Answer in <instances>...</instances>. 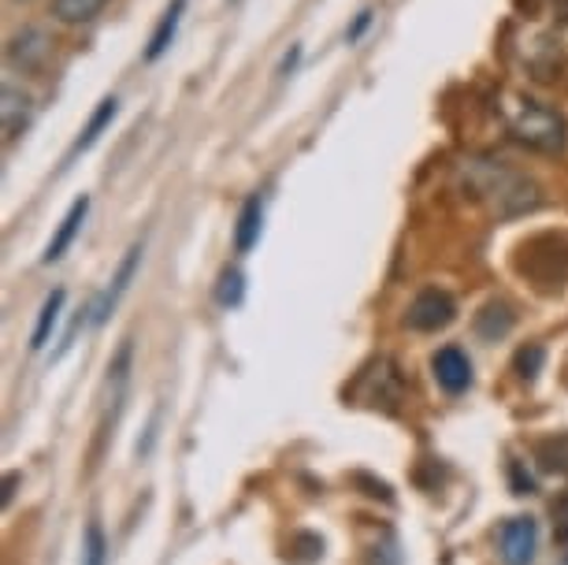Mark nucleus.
I'll return each mask as SVG.
<instances>
[{"instance_id":"nucleus-1","label":"nucleus","mask_w":568,"mask_h":565,"mask_svg":"<svg viewBox=\"0 0 568 565\" xmlns=\"http://www.w3.org/2000/svg\"><path fill=\"white\" fill-rule=\"evenodd\" d=\"M465 175V190L476 201L495 212L501 220L513 216H528L542 205V190L535 179H528L524 172L509 164V160H495V157H476L460 168Z\"/></svg>"},{"instance_id":"nucleus-2","label":"nucleus","mask_w":568,"mask_h":565,"mask_svg":"<svg viewBox=\"0 0 568 565\" xmlns=\"http://www.w3.org/2000/svg\"><path fill=\"white\" fill-rule=\"evenodd\" d=\"M498 112H501V123H506L509 138L531 153H561L568 145V123L565 115L550 109L546 101H535L528 93H501L498 98Z\"/></svg>"},{"instance_id":"nucleus-3","label":"nucleus","mask_w":568,"mask_h":565,"mask_svg":"<svg viewBox=\"0 0 568 565\" xmlns=\"http://www.w3.org/2000/svg\"><path fill=\"white\" fill-rule=\"evenodd\" d=\"M535 551H539V525H535V517H509L498 528L501 565H531Z\"/></svg>"},{"instance_id":"nucleus-4","label":"nucleus","mask_w":568,"mask_h":565,"mask_svg":"<svg viewBox=\"0 0 568 565\" xmlns=\"http://www.w3.org/2000/svg\"><path fill=\"white\" fill-rule=\"evenodd\" d=\"M457 316V305L454 297H449L446 291H420L413 297L409 305V316H405V324L413 327V332H438V327H449Z\"/></svg>"},{"instance_id":"nucleus-5","label":"nucleus","mask_w":568,"mask_h":565,"mask_svg":"<svg viewBox=\"0 0 568 565\" xmlns=\"http://www.w3.org/2000/svg\"><path fill=\"white\" fill-rule=\"evenodd\" d=\"M138 264H142V242L126 250V258H123V264H120V272L112 275V283L104 286V294L98 297V302H93V324H104V320H109V316L115 313V305H120V297L126 294V286H131V280H134Z\"/></svg>"},{"instance_id":"nucleus-6","label":"nucleus","mask_w":568,"mask_h":565,"mask_svg":"<svg viewBox=\"0 0 568 565\" xmlns=\"http://www.w3.org/2000/svg\"><path fill=\"white\" fill-rule=\"evenodd\" d=\"M432 376L443 391L449 394H460L471 383V361L465 350L457 346H443L438 354L432 357Z\"/></svg>"},{"instance_id":"nucleus-7","label":"nucleus","mask_w":568,"mask_h":565,"mask_svg":"<svg viewBox=\"0 0 568 565\" xmlns=\"http://www.w3.org/2000/svg\"><path fill=\"white\" fill-rule=\"evenodd\" d=\"M85 212H90V198L82 194V198L68 209V216L60 220V228H57V234L49 239L45 258H41V261H45V264H57V261L63 258V253L71 250V242L79 239V231H82V223H85Z\"/></svg>"},{"instance_id":"nucleus-8","label":"nucleus","mask_w":568,"mask_h":565,"mask_svg":"<svg viewBox=\"0 0 568 565\" xmlns=\"http://www.w3.org/2000/svg\"><path fill=\"white\" fill-rule=\"evenodd\" d=\"M261 231H264V198L253 194L242 205L239 223H234V246H239V253H250L261 242Z\"/></svg>"},{"instance_id":"nucleus-9","label":"nucleus","mask_w":568,"mask_h":565,"mask_svg":"<svg viewBox=\"0 0 568 565\" xmlns=\"http://www.w3.org/2000/svg\"><path fill=\"white\" fill-rule=\"evenodd\" d=\"M513 324H517V316H513V309L506 302H487L476 313V335L484 339V343H498V339H506L513 332Z\"/></svg>"},{"instance_id":"nucleus-10","label":"nucleus","mask_w":568,"mask_h":565,"mask_svg":"<svg viewBox=\"0 0 568 565\" xmlns=\"http://www.w3.org/2000/svg\"><path fill=\"white\" fill-rule=\"evenodd\" d=\"M182 12H186V0H171L168 12L160 16V23H156L153 38H149V49H145V60H149V63H156V60L171 49V41H175V34H179Z\"/></svg>"},{"instance_id":"nucleus-11","label":"nucleus","mask_w":568,"mask_h":565,"mask_svg":"<svg viewBox=\"0 0 568 565\" xmlns=\"http://www.w3.org/2000/svg\"><path fill=\"white\" fill-rule=\"evenodd\" d=\"M49 57V41L41 30H23L19 38H12V46H8V60L16 63V68L23 71H34L41 68V60Z\"/></svg>"},{"instance_id":"nucleus-12","label":"nucleus","mask_w":568,"mask_h":565,"mask_svg":"<svg viewBox=\"0 0 568 565\" xmlns=\"http://www.w3.org/2000/svg\"><path fill=\"white\" fill-rule=\"evenodd\" d=\"M115 112H120V101L115 98H104L98 109H93V115H90V123L82 127V134H79V142L71 145V157H79V153H85L90 145H98V138L109 131L112 127V120H115Z\"/></svg>"},{"instance_id":"nucleus-13","label":"nucleus","mask_w":568,"mask_h":565,"mask_svg":"<svg viewBox=\"0 0 568 565\" xmlns=\"http://www.w3.org/2000/svg\"><path fill=\"white\" fill-rule=\"evenodd\" d=\"M0 115H4V134H8V142L12 138H19L27 131V123H30V98L23 90H16L12 82L4 87V104H0Z\"/></svg>"},{"instance_id":"nucleus-14","label":"nucleus","mask_w":568,"mask_h":565,"mask_svg":"<svg viewBox=\"0 0 568 565\" xmlns=\"http://www.w3.org/2000/svg\"><path fill=\"white\" fill-rule=\"evenodd\" d=\"M63 302H68V294L63 291H52L45 297V305H41V313H38V324H34V335H30V350H45L52 327H57L60 316H63Z\"/></svg>"},{"instance_id":"nucleus-15","label":"nucleus","mask_w":568,"mask_h":565,"mask_svg":"<svg viewBox=\"0 0 568 565\" xmlns=\"http://www.w3.org/2000/svg\"><path fill=\"white\" fill-rule=\"evenodd\" d=\"M535 462H539V468H546V473L568 476V432L550 435V440H542L535 446Z\"/></svg>"},{"instance_id":"nucleus-16","label":"nucleus","mask_w":568,"mask_h":565,"mask_svg":"<svg viewBox=\"0 0 568 565\" xmlns=\"http://www.w3.org/2000/svg\"><path fill=\"white\" fill-rule=\"evenodd\" d=\"M109 0H52V12H57L60 23H85L101 12Z\"/></svg>"},{"instance_id":"nucleus-17","label":"nucleus","mask_w":568,"mask_h":565,"mask_svg":"<svg viewBox=\"0 0 568 565\" xmlns=\"http://www.w3.org/2000/svg\"><path fill=\"white\" fill-rule=\"evenodd\" d=\"M242 297H245V275L239 269H227L220 275V286H216V302L223 309H234V305H242Z\"/></svg>"},{"instance_id":"nucleus-18","label":"nucleus","mask_w":568,"mask_h":565,"mask_svg":"<svg viewBox=\"0 0 568 565\" xmlns=\"http://www.w3.org/2000/svg\"><path fill=\"white\" fill-rule=\"evenodd\" d=\"M109 562V539H104L101 525H90L82 536V562L79 565H104Z\"/></svg>"},{"instance_id":"nucleus-19","label":"nucleus","mask_w":568,"mask_h":565,"mask_svg":"<svg viewBox=\"0 0 568 565\" xmlns=\"http://www.w3.org/2000/svg\"><path fill=\"white\" fill-rule=\"evenodd\" d=\"M542 361H546V350L539 343H531V346H520L517 350V372H520V380H535L542 372Z\"/></svg>"},{"instance_id":"nucleus-20","label":"nucleus","mask_w":568,"mask_h":565,"mask_svg":"<svg viewBox=\"0 0 568 565\" xmlns=\"http://www.w3.org/2000/svg\"><path fill=\"white\" fill-rule=\"evenodd\" d=\"M368 565H402V551H398V543H375V547L368 551Z\"/></svg>"},{"instance_id":"nucleus-21","label":"nucleus","mask_w":568,"mask_h":565,"mask_svg":"<svg viewBox=\"0 0 568 565\" xmlns=\"http://www.w3.org/2000/svg\"><path fill=\"white\" fill-rule=\"evenodd\" d=\"M368 27H372V12H361V16H357V23H353V27L346 30V41H361V34H364Z\"/></svg>"},{"instance_id":"nucleus-22","label":"nucleus","mask_w":568,"mask_h":565,"mask_svg":"<svg viewBox=\"0 0 568 565\" xmlns=\"http://www.w3.org/2000/svg\"><path fill=\"white\" fill-rule=\"evenodd\" d=\"M550 509H554V521H557V525L565 528V536H568V495H561V498H557V503H554Z\"/></svg>"},{"instance_id":"nucleus-23","label":"nucleus","mask_w":568,"mask_h":565,"mask_svg":"<svg viewBox=\"0 0 568 565\" xmlns=\"http://www.w3.org/2000/svg\"><path fill=\"white\" fill-rule=\"evenodd\" d=\"M513 484H517V495H531V492H535L531 476H524L517 465H513Z\"/></svg>"},{"instance_id":"nucleus-24","label":"nucleus","mask_w":568,"mask_h":565,"mask_svg":"<svg viewBox=\"0 0 568 565\" xmlns=\"http://www.w3.org/2000/svg\"><path fill=\"white\" fill-rule=\"evenodd\" d=\"M16 484H19V473H8V480H4V506L12 503V495H16Z\"/></svg>"},{"instance_id":"nucleus-25","label":"nucleus","mask_w":568,"mask_h":565,"mask_svg":"<svg viewBox=\"0 0 568 565\" xmlns=\"http://www.w3.org/2000/svg\"><path fill=\"white\" fill-rule=\"evenodd\" d=\"M554 16L557 23H568V0H554Z\"/></svg>"},{"instance_id":"nucleus-26","label":"nucleus","mask_w":568,"mask_h":565,"mask_svg":"<svg viewBox=\"0 0 568 565\" xmlns=\"http://www.w3.org/2000/svg\"><path fill=\"white\" fill-rule=\"evenodd\" d=\"M557 565H568V554H565V558H561V562H557Z\"/></svg>"}]
</instances>
